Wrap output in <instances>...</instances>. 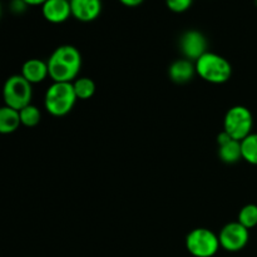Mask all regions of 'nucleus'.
Returning <instances> with one entry per match:
<instances>
[{
    "instance_id": "obj_1",
    "label": "nucleus",
    "mask_w": 257,
    "mask_h": 257,
    "mask_svg": "<svg viewBox=\"0 0 257 257\" xmlns=\"http://www.w3.org/2000/svg\"><path fill=\"white\" fill-rule=\"evenodd\" d=\"M47 64L49 78L53 82L73 83L82 68V54L73 45H60L50 54Z\"/></svg>"
},
{
    "instance_id": "obj_2",
    "label": "nucleus",
    "mask_w": 257,
    "mask_h": 257,
    "mask_svg": "<svg viewBox=\"0 0 257 257\" xmlns=\"http://www.w3.org/2000/svg\"><path fill=\"white\" fill-rule=\"evenodd\" d=\"M77 102L73 83L53 82L44 95V107L54 117L67 115Z\"/></svg>"
},
{
    "instance_id": "obj_3",
    "label": "nucleus",
    "mask_w": 257,
    "mask_h": 257,
    "mask_svg": "<svg viewBox=\"0 0 257 257\" xmlns=\"http://www.w3.org/2000/svg\"><path fill=\"white\" fill-rule=\"evenodd\" d=\"M196 74L212 84L226 83L232 75V67L226 58L212 52H206L195 62Z\"/></svg>"
},
{
    "instance_id": "obj_4",
    "label": "nucleus",
    "mask_w": 257,
    "mask_h": 257,
    "mask_svg": "<svg viewBox=\"0 0 257 257\" xmlns=\"http://www.w3.org/2000/svg\"><path fill=\"white\" fill-rule=\"evenodd\" d=\"M253 117L245 105H233L226 112L223 119V131L232 140L241 142L252 133Z\"/></svg>"
},
{
    "instance_id": "obj_5",
    "label": "nucleus",
    "mask_w": 257,
    "mask_h": 257,
    "mask_svg": "<svg viewBox=\"0 0 257 257\" xmlns=\"http://www.w3.org/2000/svg\"><path fill=\"white\" fill-rule=\"evenodd\" d=\"M3 98L8 107L17 110L23 109L27 105L32 104V84L22 74L12 75L5 80L3 87Z\"/></svg>"
},
{
    "instance_id": "obj_6",
    "label": "nucleus",
    "mask_w": 257,
    "mask_h": 257,
    "mask_svg": "<svg viewBox=\"0 0 257 257\" xmlns=\"http://www.w3.org/2000/svg\"><path fill=\"white\" fill-rule=\"evenodd\" d=\"M220 247L218 235L208 228H195L186 237V248L193 257H213Z\"/></svg>"
},
{
    "instance_id": "obj_7",
    "label": "nucleus",
    "mask_w": 257,
    "mask_h": 257,
    "mask_svg": "<svg viewBox=\"0 0 257 257\" xmlns=\"http://www.w3.org/2000/svg\"><path fill=\"white\" fill-rule=\"evenodd\" d=\"M221 248L227 252H238L247 246L250 241V230L240 222H230L221 228L218 233Z\"/></svg>"
},
{
    "instance_id": "obj_8",
    "label": "nucleus",
    "mask_w": 257,
    "mask_h": 257,
    "mask_svg": "<svg viewBox=\"0 0 257 257\" xmlns=\"http://www.w3.org/2000/svg\"><path fill=\"white\" fill-rule=\"evenodd\" d=\"M180 48L186 59L196 62L207 52V39L198 30H187L181 37Z\"/></svg>"
},
{
    "instance_id": "obj_9",
    "label": "nucleus",
    "mask_w": 257,
    "mask_h": 257,
    "mask_svg": "<svg viewBox=\"0 0 257 257\" xmlns=\"http://www.w3.org/2000/svg\"><path fill=\"white\" fill-rule=\"evenodd\" d=\"M72 17L83 23L97 19L102 13V0H69Z\"/></svg>"
},
{
    "instance_id": "obj_10",
    "label": "nucleus",
    "mask_w": 257,
    "mask_h": 257,
    "mask_svg": "<svg viewBox=\"0 0 257 257\" xmlns=\"http://www.w3.org/2000/svg\"><path fill=\"white\" fill-rule=\"evenodd\" d=\"M42 14L47 22L53 24L67 22L72 17L69 0H47L42 5Z\"/></svg>"
},
{
    "instance_id": "obj_11",
    "label": "nucleus",
    "mask_w": 257,
    "mask_h": 257,
    "mask_svg": "<svg viewBox=\"0 0 257 257\" xmlns=\"http://www.w3.org/2000/svg\"><path fill=\"white\" fill-rule=\"evenodd\" d=\"M196 74L195 63L188 59H177L170 65L168 75L171 80L177 84H185L188 83Z\"/></svg>"
},
{
    "instance_id": "obj_12",
    "label": "nucleus",
    "mask_w": 257,
    "mask_h": 257,
    "mask_svg": "<svg viewBox=\"0 0 257 257\" xmlns=\"http://www.w3.org/2000/svg\"><path fill=\"white\" fill-rule=\"evenodd\" d=\"M22 75L30 84H37V83L43 82L45 78L49 77L47 62L42 59L27 60L22 67Z\"/></svg>"
},
{
    "instance_id": "obj_13",
    "label": "nucleus",
    "mask_w": 257,
    "mask_h": 257,
    "mask_svg": "<svg viewBox=\"0 0 257 257\" xmlns=\"http://www.w3.org/2000/svg\"><path fill=\"white\" fill-rule=\"evenodd\" d=\"M19 110L13 109L8 105L0 107V135H10L19 128Z\"/></svg>"
},
{
    "instance_id": "obj_14",
    "label": "nucleus",
    "mask_w": 257,
    "mask_h": 257,
    "mask_svg": "<svg viewBox=\"0 0 257 257\" xmlns=\"http://www.w3.org/2000/svg\"><path fill=\"white\" fill-rule=\"evenodd\" d=\"M218 156L222 162L227 163V165H233L237 163L238 161L242 160V155H241V143L238 141L231 140L230 142L225 143V145L218 147Z\"/></svg>"
},
{
    "instance_id": "obj_15",
    "label": "nucleus",
    "mask_w": 257,
    "mask_h": 257,
    "mask_svg": "<svg viewBox=\"0 0 257 257\" xmlns=\"http://www.w3.org/2000/svg\"><path fill=\"white\" fill-rule=\"evenodd\" d=\"M240 143L242 160L250 165L257 166V133H251Z\"/></svg>"
},
{
    "instance_id": "obj_16",
    "label": "nucleus",
    "mask_w": 257,
    "mask_h": 257,
    "mask_svg": "<svg viewBox=\"0 0 257 257\" xmlns=\"http://www.w3.org/2000/svg\"><path fill=\"white\" fill-rule=\"evenodd\" d=\"M73 88H74L77 99H89L95 93V83L90 78L80 77L73 82Z\"/></svg>"
},
{
    "instance_id": "obj_17",
    "label": "nucleus",
    "mask_w": 257,
    "mask_h": 257,
    "mask_svg": "<svg viewBox=\"0 0 257 257\" xmlns=\"http://www.w3.org/2000/svg\"><path fill=\"white\" fill-rule=\"evenodd\" d=\"M237 222H240L243 227L247 230L253 228L257 226V205L253 203H248V205L243 206L240 210L237 216Z\"/></svg>"
},
{
    "instance_id": "obj_18",
    "label": "nucleus",
    "mask_w": 257,
    "mask_h": 257,
    "mask_svg": "<svg viewBox=\"0 0 257 257\" xmlns=\"http://www.w3.org/2000/svg\"><path fill=\"white\" fill-rule=\"evenodd\" d=\"M19 117L20 123L23 125H25V127H35L40 122L42 113H40L39 108L33 104H29L19 110Z\"/></svg>"
},
{
    "instance_id": "obj_19",
    "label": "nucleus",
    "mask_w": 257,
    "mask_h": 257,
    "mask_svg": "<svg viewBox=\"0 0 257 257\" xmlns=\"http://www.w3.org/2000/svg\"><path fill=\"white\" fill-rule=\"evenodd\" d=\"M193 0H166V5L173 13H185L192 5Z\"/></svg>"
},
{
    "instance_id": "obj_20",
    "label": "nucleus",
    "mask_w": 257,
    "mask_h": 257,
    "mask_svg": "<svg viewBox=\"0 0 257 257\" xmlns=\"http://www.w3.org/2000/svg\"><path fill=\"white\" fill-rule=\"evenodd\" d=\"M28 5L25 4L23 0H13V2L10 3V9H12V12L15 13V14H22V13H24Z\"/></svg>"
},
{
    "instance_id": "obj_21",
    "label": "nucleus",
    "mask_w": 257,
    "mask_h": 257,
    "mask_svg": "<svg viewBox=\"0 0 257 257\" xmlns=\"http://www.w3.org/2000/svg\"><path fill=\"white\" fill-rule=\"evenodd\" d=\"M231 140H232V138H231L230 136H228L227 133L225 132V131H222V132H221L220 135L217 136V145H218V147H220V146H222V145H225V143L230 142Z\"/></svg>"
},
{
    "instance_id": "obj_22",
    "label": "nucleus",
    "mask_w": 257,
    "mask_h": 257,
    "mask_svg": "<svg viewBox=\"0 0 257 257\" xmlns=\"http://www.w3.org/2000/svg\"><path fill=\"white\" fill-rule=\"evenodd\" d=\"M122 5L128 8H136V7H140L145 0H118Z\"/></svg>"
},
{
    "instance_id": "obj_23",
    "label": "nucleus",
    "mask_w": 257,
    "mask_h": 257,
    "mask_svg": "<svg viewBox=\"0 0 257 257\" xmlns=\"http://www.w3.org/2000/svg\"><path fill=\"white\" fill-rule=\"evenodd\" d=\"M23 2H24L28 7H39V5L42 7L47 0H23Z\"/></svg>"
},
{
    "instance_id": "obj_24",
    "label": "nucleus",
    "mask_w": 257,
    "mask_h": 257,
    "mask_svg": "<svg viewBox=\"0 0 257 257\" xmlns=\"http://www.w3.org/2000/svg\"><path fill=\"white\" fill-rule=\"evenodd\" d=\"M0 15H2V4H0Z\"/></svg>"
},
{
    "instance_id": "obj_25",
    "label": "nucleus",
    "mask_w": 257,
    "mask_h": 257,
    "mask_svg": "<svg viewBox=\"0 0 257 257\" xmlns=\"http://www.w3.org/2000/svg\"><path fill=\"white\" fill-rule=\"evenodd\" d=\"M256 2H257V0H256Z\"/></svg>"
}]
</instances>
